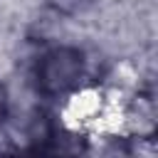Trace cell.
Returning a JSON list of instances; mask_svg holds the SVG:
<instances>
[{"label":"cell","instance_id":"obj_1","mask_svg":"<svg viewBox=\"0 0 158 158\" xmlns=\"http://www.w3.org/2000/svg\"><path fill=\"white\" fill-rule=\"evenodd\" d=\"M84 72H86L84 54L77 47L59 44V47L47 49L40 57L37 69H35V81H37V89L42 94L64 96L81 84Z\"/></svg>","mask_w":158,"mask_h":158},{"label":"cell","instance_id":"obj_2","mask_svg":"<svg viewBox=\"0 0 158 158\" xmlns=\"http://www.w3.org/2000/svg\"><path fill=\"white\" fill-rule=\"evenodd\" d=\"M47 2L52 7H57V10H62V12H74V10L81 7L84 0H47Z\"/></svg>","mask_w":158,"mask_h":158},{"label":"cell","instance_id":"obj_3","mask_svg":"<svg viewBox=\"0 0 158 158\" xmlns=\"http://www.w3.org/2000/svg\"><path fill=\"white\" fill-rule=\"evenodd\" d=\"M7 114V89H5V84L0 81V118Z\"/></svg>","mask_w":158,"mask_h":158}]
</instances>
